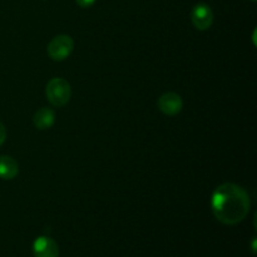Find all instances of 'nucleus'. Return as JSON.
Segmentation results:
<instances>
[{"instance_id": "nucleus-1", "label": "nucleus", "mask_w": 257, "mask_h": 257, "mask_svg": "<svg viewBox=\"0 0 257 257\" xmlns=\"http://www.w3.org/2000/svg\"><path fill=\"white\" fill-rule=\"evenodd\" d=\"M213 216L223 225H237L246 218L251 208L248 193L241 186L226 182L218 186L211 197Z\"/></svg>"}, {"instance_id": "nucleus-2", "label": "nucleus", "mask_w": 257, "mask_h": 257, "mask_svg": "<svg viewBox=\"0 0 257 257\" xmlns=\"http://www.w3.org/2000/svg\"><path fill=\"white\" fill-rule=\"evenodd\" d=\"M45 95L52 105L63 107L70 100L72 88H70L69 82H67L64 78H53L48 82Z\"/></svg>"}, {"instance_id": "nucleus-3", "label": "nucleus", "mask_w": 257, "mask_h": 257, "mask_svg": "<svg viewBox=\"0 0 257 257\" xmlns=\"http://www.w3.org/2000/svg\"><path fill=\"white\" fill-rule=\"evenodd\" d=\"M74 49V40L70 35L60 34L53 38L47 48L48 55L55 62H63L72 54Z\"/></svg>"}, {"instance_id": "nucleus-4", "label": "nucleus", "mask_w": 257, "mask_h": 257, "mask_svg": "<svg viewBox=\"0 0 257 257\" xmlns=\"http://www.w3.org/2000/svg\"><path fill=\"white\" fill-rule=\"evenodd\" d=\"M191 20L196 29L207 30L210 29L213 23V12L210 5L205 3H198L192 8L191 12Z\"/></svg>"}, {"instance_id": "nucleus-5", "label": "nucleus", "mask_w": 257, "mask_h": 257, "mask_svg": "<svg viewBox=\"0 0 257 257\" xmlns=\"http://www.w3.org/2000/svg\"><path fill=\"white\" fill-rule=\"evenodd\" d=\"M158 109L166 115H170V117H173V115H177L178 113L182 110L183 108V100L177 93L168 92L165 93V94L161 95L158 98Z\"/></svg>"}, {"instance_id": "nucleus-6", "label": "nucleus", "mask_w": 257, "mask_h": 257, "mask_svg": "<svg viewBox=\"0 0 257 257\" xmlns=\"http://www.w3.org/2000/svg\"><path fill=\"white\" fill-rule=\"evenodd\" d=\"M33 253L34 257H58L59 246L53 238L48 236H40L33 243Z\"/></svg>"}, {"instance_id": "nucleus-7", "label": "nucleus", "mask_w": 257, "mask_h": 257, "mask_svg": "<svg viewBox=\"0 0 257 257\" xmlns=\"http://www.w3.org/2000/svg\"><path fill=\"white\" fill-rule=\"evenodd\" d=\"M33 123L40 131L49 130L55 123L54 110L50 108H40L33 117Z\"/></svg>"}, {"instance_id": "nucleus-8", "label": "nucleus", "mask_w": 257, "mask_h": 257, "mask_svg": "<svg viewBox=\"0 0 257 257\" xmlns=\"http://www.w3.org/2000/svg\"><path fill=\"white\" fill-rule=\"evenodd\" d=\"M19 173V165L10 156H0V178L13 180Z\"/></svg>"}, {"instance_id": "nucleus-9", "label": "nucleus", "mask_w": 257, "mask_h": 257, "mask_svg": "<svg viewBox=\"0 0 257 257\" xmlns=\"http://www.w3.org/2000/svg\"><path fill=\"white\" fill-rule=\"evenodd\" d=\"M80 8H89L95 3V0H75Z\"/></svg>"}, {"instance_id": "nucleus-10", "label": "nucleus", "mask_w": 257, "mask_h": 257, "mask_svg": "<svg viewBox=\"0 0 257 257\" xmlns=\"http://www.w3.org/2000/svg\"><path fill=\"white\" fill-rule=\"evenodd\" d=\"M5 140H7V130H5L4 124L0 122V146L5 142Z\"/></svg>"}, {"instance_id": "nucleus-11", "label": "nucleus", "mask_w": 257, "mask_h": 257, "mask_svg": "<svg viewBox=\"0 0 257 257\" xmlns=\"http://www.w3.org/2000/svg\"><path fill=\"white\" fill-rule=\"evenodd\" d=\"M252 2H256V0H252Z\"/></svg>"}]
</instances>
